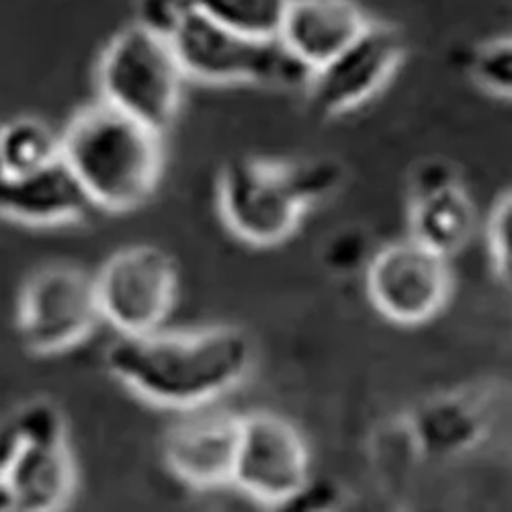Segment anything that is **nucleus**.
Masks as SVG:
<instances>
[{
    "label": "nucleus",
    "mask_w": 512,
    "mask_h": 512,
    "mask_svg": "<svg viewBox=\"0 0 512 512\" xmlns=\"http://www.w3.org/2000/svg\"><path fill=\"white\" fill-rule=\"evenodd\" d=\"M312 480L310 453L295 426L273 412L242 414L232 484L267 506H289Z\"/></svg>",
    "instance_id": "1a4fd4ad"
},
{
    "label": "nucleus",
    "mask_w": 512,
    "mask_h": 512,
    "mask_svg": "<svg viewBox=\"0 0 512 512\" xmlns=\"http://www.w3.org/2000/svg\"><path fill=\"white\" fill-rule=\"evenodd\" d=\"M410 238L451 259L476 232V207L463 185L412 201Z\"/></svg>",
    "instance_id": "dca6fc26"
},
{
    "label": "nucleus",
    "mask_w": 512,
    "mask_h": 512,
    "mask_svg": "<svg viewBox=\"0 0 512 512\" xmlns=\"http://www.w3.org/2000/svg\"><path fill=\"white\" fill-rule=\"evenodd\" d=\"M252 338L236 326L119 336L105 353L109 373L150 404L189 410L213 404L248 379Z\"/></svg>",
    "instance_id": "f257e3e1"
},
{
    "label": "nucleus",
    "mask_w": 512,
    "mask_h": 512,
    "mask_svg": "<svg viewBox=\"0 0 512 512\" xmlns=\"http://www.w3.org/2000/svg\"><path fill=\"white\" fill-rule=\"evenodd\" d=\"M291 0H191L193 11L252 37H277Z\"/></svg>",
    "instance_id": "a211bd4d"
},
{
    "label": "nucleus",
    "mask_w": 512,
    "mask_h": 512,
    "mask_svg": "<svg viewBox=\"0 0 512 512\" xmlns=\"http://www.w3.org/2000/svg\"><path fill=\"white\" fill-rule=\"evenodd\" d=\"M365 277L375 310L404 326L439 316L453 289L449 259L414 238L392 242L371 254Z\"/></svg>",
    "instance_id": "6e6552de"
},
{
    "label": "nucleus",
    "mask_w": 512,
    "mask_h": 512,
    "mask_svg": "<svg viewBox=\"0 0 512 512\" xmlns=\"http://www.w3.org/2000/svg\"><path fill=\"white\" fill-rule=\"evenodd\" d=\"M472 76L480 89L498 99L512 97V39L494 37L482 44L472 58Z\"/></svg>",
    "instance_id": "aec40b11"
},
{
    "label": "nucleus",
    "mask_w": 512,
    "mask_h": 512,
    "mask_svg": "<svg viewBox=\"0 0 512 512\" xmlns=\"http://www.w3.org/2000/svg\"><path fill=\"white\" fill-rule=\"evenodd\" d=\"M187 78L205 84L304 89L312 70L279 37H252L191 11L170 39Z\"/></svg>",
    "instance_id": "20e7f679"
},
{
    "label": "nucleus",
    "mask_w": 512,
    "mask_h": 512,
    "mask_svg": "<svg viewBox=\"0 0 512 512\" xmlns=\"http://www.w3.org/2000/svg\"><path fill=\"white\" fill-rule=\"evenodd\" d=\"M93 207L72 170L60 158L25 175L0 177V216L25 226H64Z\"/></svg>",
    "instance_id": "ddd939ff"
},
{
    "label": "nucleus",
    "mask_w": 512,
    "mask_h": 512,
    "mask_svg": "<svg viewBox=\"0 0 512 512\" xmlns=\"http://www.w3.org/2000/svg\"><path fill=\"white\" fill-rule=\"evenodd\" d=\"M7 482L15 510L23 512H54L62 510L74 492L76 469L74 459L64 445H25L21 443L9 472Z\"/></svg>",
    "instance_id": "2eb2a0df"
},
{
    "label": "nucleus",
    "mask_w": 512,
    "mask_h": 512,
    "mask_svg": "<svg viewBox=\"0 0 512 512\" xmlns=\"http://www.w3.org/2000/svg\"><path fill=\"white\" fill-rule=\"evenodd\" d=\"M218 207L234 236L252 246H275L297 232L312 205L291 162L238 156L220 170Z\"/></svg>",
    "instance_id": "39448f33"
},
{
    "label": "nucleus",
    "mask_w": 512,
    "mask_h": 512,
    "mask_svg": "<svg viewBox=\"0 0 512 512\" xmlns=\"http://www.w3.org/2000/svg\"><path fill=\"white\" fill-rule=\"evenodd\" d=\"M0 177H3V162H0Z\"/></svg>",
    "instance_id": "bb28decb"
},
{
    "label": "nucleus",
    "mask_w": 512,
    "mask_h": 512,
    "mask_svg": "<svg viewBox=\"0 0 512 512\" xmlns=\"http://www.w3.org/2000/svg\"><path fill=\"white\" fill-rule=\"evenodd\" d=\"M371 447L375 474L381 478L383 484H390L394 490L402 482H406L408 476H412L416 463L422 461L406 416L379 426Z\"/></svg>",
    "instance_id": "6ab92c4d"
},
{
    "label": "nucleus",
    "mask_w": 512,
    "mask_h": 512,
    "mask_svg": "<svg viewBox=\"0 0 512 512\" xmlns=\"http://www.w3.org/2000/svg\"><path fill=\"white\" fill-rule=\"evenodd\" d=\"M103 322L95 277L72 265L37 271L23 287L17 330L33 355H60L84 343Z\"/></svg>",
    "instance_id": "423d86ee"
},
{
    "label": "nucleus",
    "mask_w": 512,
    "mask_h": 512,
    "mask_svg": "<svg viewBox=\"0 0 512 512\" xmlns=\"http://www.w3.org/2000/svg\"><path fill=\"white\" fill-rule=\"evenodd\" d=\"M185 80L173 44L136 23L109 39L97 66L101 101L158 134L175 123Z\"/></svg>",
    "instance_id": "7ed1b4c3"
},
{
    "label": "nucleus",
    "mask_w": 512,
    "mask_h": 512,
    "mask_svg": "<svg viewBox=\"0 0 512 512\" xmlns=\"http://www.w3.org/2000/svg\"><path fill=\"white\" fill-rule=\"evenodd\" d=\"M19 447H21V441L13 422L7 420L5 424H0V478L9 472L13 459L19 453Z\"/></svg>",
    "instance_id": "a878e982"
},
{
    "label": "nucleus",
    "mask_w": 512,
    "mask_h": 512,
    "mask_svg": "<svg viewBox=\"0 0 512 512\" xmlns=\"http://www.w3.org/2000/svg\"><path fill=\"white\" fill-rule=\"evenodd\" d=\"M60 144L62 160L93 207L138 209L160 183L162 134L101 99L72 115Z\"/></svg>",
    "instance_id": "f03ea898"
},
{
    "label": "nucleus",
    "mask_w": 512,
    "mask_h": 512,
    "mask_svg": "<svg viewBox=\"0 0 512 512\" xmlns=\"http://www.w3.org/2000/svg\"><path fill=\"white\" fill-rule=\"evenodd\" d=\"M11 422L25 445H64L68 441L66 418L52 400L37 398L27 402Z\"/></svg>",
    "instance_id": "412c9836"
},
{
    "label": "nucleus",
    "mask_w": 512,
    "mask_h": 512,
    "mask_svg": "<svg viewBox=\"0 0 512 512\" xmlns=\"http://www.w3.org/2000/svg\"><path fill=\"white\" fill-rule=\"evenodd\" d=\"M62 158L60 136L37 117H17L0 127L3 175H25Z\"/></svg>",
    "instance_id": "f3484780"
},
{
    "label": "nucleus",
    "mask_w": 512,
    "mask_h": 512,
    "mask_svg": "<svg viewBox=\"0 0 512 512\" xmlns=\"http://www.w3.org/2000/svg\"><path fill=\"white\" fill-rule=\"evenodd\" d=\"M369 259V238L361 228L336 230L322 248L324 265L338 275H351L367 267Z\"/></svg>",
    "instance_id": "4be33fe9"
},
{
    "label": "nucleus",
    "mask_w": 512,
    "mask_h": 512,
    "mask_svg": "<svg viewBox=\"0 0 512 512\" xmlns=\"http://www.w3.org/2000/svg\"><path fill=\"white\" fill-rule=\"evenodd\" d=\"M404 54L402 33L371 21L349 48L312 72L306 87L312 107L328 117L359 109L394 78Z\"/></svg>",
    "instance_id": "9d476101"
},
{
    "label": "nucleus",
    "mask_w": 512,
    "mask_h": 512,
    "mask_svg": "<svg viewBox=\"0 0 512 512\" xmlns=\"http://www.w3.org/2000/svg\"><path fill=\"white\" fill-rule=\"evenodd\" d=\"M488 250L494 275L502 283H510V261H512V197L510 191H504L488 218L486 226Z\"/></svg>",
    "instance_id": "5701e85b"
},
{
    "label": "nucleus",
    "mask_w": 512,
    "mask_h": 512,
    "mask_svg": "<svg viewBox=\"0 0 512 512\" xmlns=\"http://www.w3.org/2000/svg\"><path fill=\"white\" fill-rule=\"evenodd\" d=\"M461 185L457 168L443 158H429L414 166L410 173V197L420 199L437 191Z\"/></svg>",
    "instance_id": "393cba45"
},
{
    "label": "nucleus",
    "mask_w": 512,
    "mask_h": 512,
    "mask_svg": "<svg viewBox=\"0 0 512 512\" xmlns=\"http://www.w3.org/2000/svg\"><path fill=\"white\" fill-rule=\"evenodd\" d=\"M369 23L355 0H291L277 37L314 72L349 48Z\"/></svg>",
    "instance_id": "4468645a"
},
{
    "label": "nucleus",
    "mask_w": 512,
    "mask_h": 512,
    "mask_svg": "<svg viewBox=\"0 0 512 512\" xmlns=\"http://www.w3.org/2000/svg\"><path fill=\"white\" fill-rule=\"evenodd\" d=\"M494 408L490 390L461 388L426 398L404 416L422 459H455L488 439Z\"/></svg>",
    "instance_id": "f8f14e48"
},
{
    "label": "nucleus",
    "mask_w": 512,
    "mask_h": 512,
    "mask_svg": "<svg viewBox=\"0 0 512 512\" xmlns=\"http://www.w3.org/2000/svg\"><path fill=\"white\" fill-rule=\"evenodd\" d=\"M242 414L218 402L181 410L164 435L162 453L183 484L209 490L232 484Z\"/></svg>",
    "instance_id": "9b49d317"
},
{
    "label": "nucleus",
    "mask_w": 512,
    "mask_h": 512,
    "mask_svg": "<svg viewBox=\"0 0 512 512\" xmlns=\"http://www.w3.org/2000/svg\"><path fill=\"white\" fill-rule=\"evenodd\" d=\"M103 322L119 336L156 332L173 314L179 297L177 261L158 246L115 252L95 275Z\"/></svg>",
    "instance_id": "0eeeda50"
},
{
    "label": "nucleus",
    "mask_w": 512,
    "mask_h": 512,
    "mask_svg": "<svg viewBox=\"0 0 512 512\" xmlns=\"http://www.w3.org/2000/svg\"><path fill=\"white\" fill-rule=\"evenodd\" d=\"M191 11V0H136L134 23L170 41Z\"/></svg>",
    "instance_id": "b1692460"
}]
</instances>
